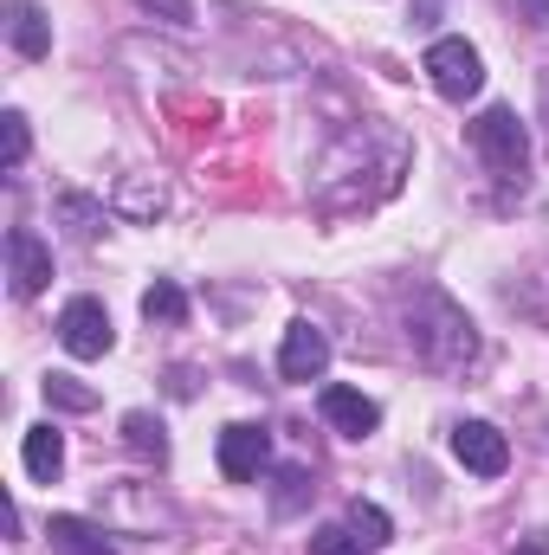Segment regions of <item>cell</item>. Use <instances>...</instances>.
I'll return each instance as SVG.
<instances>
[{"label": "cell", "instance_id": "cell-1", "mask_svg": "<svg viewBox=\"0 0 549 555\" xmlns=\"http://www.w3.org/2000/svg\"><path fill=\"white\" fill-rule=\"evenodd\" d=\"M408 343H413V356H420L426 369H465V362L478 356L472 317H465L452 297H439V291H420V297H413Z\"/></svg>", "mask_w": 549, "mask_h": 555}, {"label": "cell", "instance_id": "cell-2", "mask_svg": "<svg viewBox=\"0 0 549 555\" xmlns=\"http://www.w3.org/2000/svg\"><path fill=\"white\" fill-rule=\"evenodd\" d=\"M472 149L491 162V175H505V181H518L524 168H531V130L518 124V111H505V104H491L478 124H472Z\"/></svg>", "mask_w": 549, "mask_h": 555}, {"label": "cell", "instance_id": "cell-3", "mask_svg": "<svg viewBox=\"0 0 549 555\" xmlns=\"http://www.w3.org/2000/svg\"><path fill=\"white\" fill-rule=\"evenodd\" d=\"M420 72H426L433 91L452 98V104H465V98L485 91V59H478V46H465V39H433L426 59H420Z\"/></svg>", "mask_w": 549, "mask_h": 555}, {"label": "cell", "instance_id": "cell-4", "mask_svg": "<svg viewBox=\"0 0 549 555\" xmlns=\"http://www.w3.org/2000/svg\"><path fill=\"white\" fill-rule=\"evenodd\" d=\"M59 343H65V356H78V362H98V356H111V349H117L111 310H104L98 297H72V304L59 310Z\"/></svg>", "mask_w": 549, "mask_h": 555}, {"label": "cell", "instance_id": "cell-5", "mask_svg": "<svg viewBox=\"0 0 549 555\" xmlns=\"http://www.w3.org/2000/svg\"><path fill=\"white\" fill-rule=\"evenodd\" d=\"M452 459H459L472 478H498V472L511 465V446H505V433H498L491 420H459V426H452Z\"/></svg>", "mask_w": 549, "mask_h": 555}, {"label": "cell", "instance_id": "cell-6", "mask_svg": "<svg viewBox=\"0 0 549 555\" xmlns=\"http://www.w3.org/2000/svg\"><path fill=\"white\" fill-rule=\"evenodd\" d=\"M323 369H330V336H323L310 317H297V323L284 330L278 375H284V382H323Z\"/></svg>", "mask_w": 549, "mask_h": 555}, {"label": "cell", "instance_id": "cell-7", "mask_svg": "<svg viewBox=\"0 0 549 555\" xmlns=\"http://www.w3.org/2000/svg\"><path fill=\"white\" fill-rule=\"evenodd\" d=\"M7 278H13V297H39L52 284V246L33 227H13L7 233Z\"/></svg>", "mask_w": 549, "mask_h": 555}, {"label": "cell", "instance_id": "cell-8", "mask_svg": "<svg viewBox=\"0 0 549 555\" xmlns=\"http://www.w3.org/2000/svg\"><path fill=\"white\" fill-rule=\"evenodd\" d=\"M266 459H272V433H266V426L240 420V426L220 433V472H227L233 485H253V478L266 472Z\"/></svg>", "mask_w": 549, "mask_h": 555}, {"label": "cell", "instance_id": "cell-9", "mask_svg": "<svg viewBox=\"0 0 549 555\" xmlns=\"http://www.w3.org/2000/svg\"><path fill=\"white\" fill-rule=\"evenodd\" d=\"M317 414L330 420L343 439H369V433L382 426V408H375L369 395H356V388H323V395H317Z\"/></svg>", "mask_w": 549, "mask_h": 555}, {"label": "cell", "instance_id": "cell-10", "mask_svg": "<svg viewBox=\"0 0 549 555\" xmlns=\"http://www.w3.org/2000/svg\"><path fill=\"white\" fill-rule=\"evenodd\" d=\"M7 39H13L20 59H46L52 52V20L33 0H7Z\"/></svg>", "mask_w": 549, "mask_h": 555}, {"label": "cell", "instance_id": "cell-11", "mask_svg": "<svg viewBox=\"0 0 549 555\" xmlns=\"http://www.w3.org/2000/svg\"><path fill=\"white\" fill-rule=\"evenodd\" d=\"M20 459H26V472H33L39 485H52V478H59V465H65V439H59V426H26Z\"/></svg>", "mask_w": 549, "mask_h": 555}, {"label": "cell", "instance_id": "cell-12", "mask_svg": "<svg viewBox=\"0 0 549 555\" xmlns=\"http://www.w3.org/2000/svg\"><path fill=\"white\" fill-rule=\"evenodd\" d=\"M46 537H52V550H65V555H117V543L98 524H85V517H52Z\"/></svg>", "mask_w": 549, "mask_h": 555}, {"label": "cell", "instance_id": "cell-13", "mask_svg": "<svg viewBox=\"0 0 549 555\" xmlns=\"http://www.w3.org/2000/svg\"><path fill=\"white\" fill-rule=\"evenodd\" d=\"M142 317H149V323H188V297H181V284H175V278H155V284L142 291Z\"/></svg>", "mask_w": 549, "mask_h": 555}, {"label": "cell", "instance_id": "cell-14", "mask_svg": "<svg viewBox=\"0 0 549 555\" xmlns=\"http://www.w3.org/2000/svg\"><path fill=\"white\" fill-rule=\"evenodd\" d=\"M124 439H130V452H142V459H168V439H162V420L155 414H124Z\"/></svg>", "mask_w": 549, "mask_h": 555}, {"label": "cell", "instance_id": "cell-15", "mask_svg": "<svg viewBox=\"0 0 549 555\" xmlns=\"http://www.w3.org/2000/svg\"><path fill=\"white\" fill-rule=\"evenodd\" d=\"M349 530H356V537H362L369 550H382V543H395V524H388V511H382V504H362V498L349 504Z\"/></svg>", "mask_w": 549, "mask_h": 555}, {"label": "cell", "instance_id": "cell-16", "mask_svg": "<svg viewBox=\"0 0 549 555\" xmlns=\"http://www.w3.org/2000/svg\"><path fill=\"white\" fill-rule=\"evenodd\" d=\"M117 201H124V214H130V220H155V214L168 207V194H162V181L149 188L142 175H130V181H124V194H117Z\"/></svg>", "mask_w": 549, "mask_h": 555}, {"label": "cell", "instance_id": "cell-17", "mask_svg": "<svg viewBox=\"0 0 549 555\" xmlns=\"http://www.w3.org/2000/svg\"><path fill=\"white\" fill-rule=\"evenodd\" d=\"M46 401L65 408V414H91V408H98V395H91L85 382H72V375H46Z\"/></svg>", "mask_w": 549, "mask_h": 555}, {"label": "cell", "instance_id": "cell-18", "mask_svg": "<svg viewBox=\"0 0 549 555\" xmlns=\"http://www.w3.org/2000/svg\"><path fill=\"white\" fill-rule=\"evenodd\" d=\"M310 491H317V485H310V472H304V465H284V472H278L272 504L284 511V517H291V511H304V498H310Z\"/></svg>", "mask_w": 549, "mask_h": 555}, {"label": "cell", "instance_id": "cell-19", "mask_svg": "<svg viewBox=\"0 0 549 555\" xmlns=\"http://www.w3.org/2000/svg\"><path fill=\"white\" fill-rule=\"evenodd\" d=\"M59 214L72 220V233H78V240H98V227H104V207H91L85 194H59Z\"/></svg>", "mask_w": 549, "mask_h": 555}, {"label": "cell", "instance_id": "cell-20", "mask_svg": "<svg viewBox=\"0 0 549 555\" xmlns=\"http://www.w3.org/2000/svg\"><path fill=\"white\" fill-rule=\"evenodd\" d=\"M310 555H369V543L356 530H317L310 537Z\"/></svg>", "mask_w": 549, "mask_h": 555}, {"label": "cell", "instance_id": "cell-21", "mask_svg": "<svg viewBox=\"0 0 549 555\" xmlns=\"http://www.w3.org/2000/svg\"><path fill=\"white\" fill-rule=\"evenodd\" d=\"M0 124H7V168H20V162H26V142H33V130H26V117H20V111H7Z\"/></svg>", "mask_w": 549, "mask_h": 555}, {"label": "cell", "instance_id": "cell-22", "mask_svg": "<svg viewBox=\"0 0 549 555\" xmlns=\"http://www.w3.org/2000/svg\"><path fill=\"white\" fill-rule=\"evenodd\" d=\"M142 13H162V20H168V26H188V20H194V13H188V0H137Z\"/></svg>", "mask_w": 549, "mask_h": 555}, {"label": "cell", "instance_id": "cell-23", "mask_svg": "<svg viewBox=\"0 0 549 555\" xmlns=\"http://www.w3.org/2000/svg\"><path fill=\"white\" fill-rule=\"evenodd\" d=\"M511 555H549V537H544V530H531V537H518V543H511Z\"/></svg>", "mask_w": 549, "mask_h": 555}, {"label": "cell", "instance_id": "cell-24", "mask_svg": "<svg viewBox=\"0 0 549 555\" xmlns=\"http://www.w3.org/2000/svg\"><path fill=\"white\" fill-rule=\"evenodd\" d=\"M524 20L531 26H549V0H524Z\"/></svg>", "mask_w": 549, "mask_h": 555}]
</instances>
